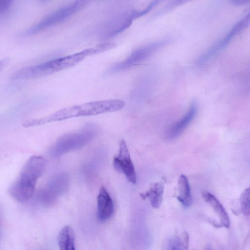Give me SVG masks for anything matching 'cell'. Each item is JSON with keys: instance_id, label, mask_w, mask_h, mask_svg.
I'll use <instances>...</instances> for the list:
<instances>
[{"instance_id": "1", "label": "cell", "mask_w": 250, "mask_h": 250, "mask_svg": "<svg viewBox=\"0 0 250 250\" xmlns=\"http://www.w3.org/2000/svg\"><path fill=\"white\" fill-rule=\"evenodd\" d=\"M125 104L124 101L120 99H109L74 105L64 107L42 118L26 120L22 123V126L29 127L75 117L117 111L123 108Z\"/></svg>"}, {"instance_id": "2", "label": "cell", "mask_w": 250, "mask_h": 250, "mask_svg": "<svg viewBox=\"0 0 250 250\" xmlns=\"http://www.w3.org/2000/svg\"><path fill=\"white\" fill-rule=\"evenodd\" d=\"M46 165L41 156H33L25 163L20 175L10 187L9 192L16 200L25 202L33 196L38 179L42 174Z\"/></svg>"}, {"instance_id": "3", "label": "cell", "mask_w": 250, "mask_h": 250, "mask_svg": "<svg viewBox=\"0 0 250 250\" xmlns=\"http://www.w3.org/2000/svg\"><path fill=\"white\" fill-rule=\"evenodd\" d=\"M82 60V55L79 52L76 53L40 64L23 68L15 72L12 75V79L28 80L42 77L71 67Z\"/></svg>"}, {"instance_id": "4", "label": "cell", "mask_w": 250, "mask_h": 250, "mask_svg": "<svg viewBox=\"0 0 250 250\" xmlns=\"http://www.w3.org/2000/svg\"><path fill=\"white\" fill-rule=\"evenodd\" d=\"M98 127L88 124L79 131L63 135L59 138L52 146L51 153L58 155L63 152L77 149L84 146L97 134Z\"/></svg>"}, {"instance_id": "5", "label": "cell", "mask_w": 250, "mask_h": 250, "mask_svg": "<svg viewBox=\"0 0 250 250\" xmlns=\"http://www.w3.org/2000/svg\"><path fill=\"white\" fill-rule=\"evenodd\" d=\"M90 1L91 0H76L46 16L26 30L24 34L26 35L35 34L60 23L83 9Z\"/></svg>"}, {"instance_id": "6", "label": "cell", "mask_w": 250, "mask_h": 250, "mask_svg": "<svg viewBox=\"0 0 250 250\" xmlns=\"http://www.w3.org/2000/svg\"><path fill=\"white\" fill-rule=\"evenodd\" d=\"M170 41L169 39H164L135 50L125 60L113 65L110 68L109 72L113 73L123 71L141 63L158 50L168 44Z\"/></svg>"}, {"instance_id": "7", "label": "cell", "mask_w": 250, "mask_h": 250, "mask_svg": "<svg viewBox=\"0 0 250 250\" xmlns=\"http://www.w3.org/2000/svg\"><path fill=\"white\" fill-rule=\"evenodd\" d=\"M250 21V16L249 14H248L235 23L223 38L201 55L197 60L196 63L198 65L204 64L224 50L233 38L239 35L249 26Z\"/></svg>"}, {"instance_id": "8", "label": "cell", "mask_w": 250, "mask_h": 250, "mask_svg": "<svg viewBox=\"0 0 250 250\" xmlns=\"http://www.w3.org/2000/svg\"><path fill=\"white\" fill-rule=\"evenodd\" d=\"M113 165L115 169L123 173L127 180L134 184L136 182V173L125 142L122 140L119 145L118 153L114 156Z\"/></svg>"}, {"instance_id": "9", "label": "cell", "mask_w": 250, "mask_h": 250, "mask_svg": "<svg viewBox=\"0 0 250 250\" xmlns=\"http://www.w3.org/2000/svg\"><path fill=\"white\" fill-rule=\"evenodd\" d=\"M97 218L99 222H104L109 219L114 213V204L111 197L102 186L97 197Z\"/></svg>"}, {"instance_id": "10", "label": "cell", "mask_w": 250, "mask_h": 250, "mask_svg": "<svg viewBox=\"0 0 250 250\" xmlns=\"http://www.w3.org/2000/svg\"><path fill=\"white\" fill-rule=\"evenodd\" d=\"M197 112V104L192 103L185 114L169 129L166 134L167 138L172 140L178 137L193 121Z\"/></svg>"}, {"instance_id": "11", "label": "cell", "mask_w": 250, "mask_h": 250, "mask_svg": "<svg viewBox=\"0 0 250 250\" xmlns=\"http://www.w3.org/2000/svg\"><path fill=\"white\" fill-rule=\"evenodd\" d=\"M202 196L205 202L211 207L218 215L221 225L226 228H229L230 225L229 218L220 202L214 195L208 191L203 192Z\"/></svg>"}, {"instance_id": "12", "label": "cell", "mask_w": 250, "mask_h": 250, "mask_svg": "<svg viewBox=\"0 0 250 250\" xmlns=\"http://www.w3.org/2000/svg\"><path fill=\"white\" fill-rule=\"evenodd\" d=\"M164 189L162 182H155L150 186L146 192L140 193V196L144 200L148 199L151 206L154 208H158L163 201Z\"/></svg>"}, {"instance_id": "13", "label": "cell", "mask_w": 250, "mask_h": 250, "mask_svg": "<svg viewBox=\"0 0 250 250\" xmlns=\"http://www.w3.org/2000/svg\"><path fill=\"white\" fill-rule=\"evenodd\" d=\"M178 195L177 200L186 207H189L192 202L190 188L186 175H181L178 180Z\"/></svg>"}, {"instance_id": "14", "label": "cell", "mask_w": 250, "mask_h": 250, "mask_svg": "<svg viewBox=\"0 0 250 250\" xmlns=\"http://www.w3.org/2000/svg\"><path fill=\"white\" fill-rule=\"evenodd\" d=\"M75 235L72 228L65 226L58 236V245L61 250H75Z\"/></svg>"}, {"instance_id": "15", "label": "cell", "mask_w": 250, "mask_h": 250, "mask_svg": "<svg viewBox=\"0 0 250 250\" xmlns=\"http://www.w3.org/2000/svg\"><path fill=\"white\" fill-rule=\"evenodd\" d=\"M189 237L188 233L185 231L180 235L174 237L170 240L169 243L170 249H188Z\"/></svg>"}, {"instance_id": "16", "label": "cell", "mask_w": 250, "mask_h": 250, "mask_svg": "<svg viewBox=\"0 0 250 250\" xmlns=\"http://www.w3.org/2000/svg\"><path fill=\"white\" fill-rule=\"evenodd\" d=\"M240 210L246 216L250 214V188H246L240 197Z\"/></svg>"}, {"instance_id": "17", "label": "cell", "mask_w": 250, "mask_h": 250, "mask_svg": "<svg viewBox=\"0 0 250 250\" xmlns=\"http://www.w3.org/2000/svg\"><path fill=\"white\" fill-rule=\"evenodd\" d=\"M190 0H171L163 7L157 14L161 15L165 14Z\"/></svg>"}, {"instance_id": "18", "label": "cell", "mask_w": 250, "mask_h": 250, "mask_svg": "<svg viewBox=\"0 0 250 250\" xmlns=\"http://www.w3.org/2000/svg\"><path fill=\"white\" fill-rule=\"evenodd\" d=\"M13 0H0V14L6 11L11 5Z\"/></svg>"}, {"instance_id": "19", "label": "cell", "mask_w": 250, "mask_h": 250, "mask_svg": "<svg viewBox=\"0 0 250 250\" xmlns=\"http://www.w3.org/2000/svg\"><path fill=\"white\" fill-rule=\"evenodd\" d=\"M250 0H230L231 3L235 6H242L248 3Z\"/></svg>"}, {"instance_id": "20", "label": "cell", "mask_w": 250, "mask_h": 250, "mask_svg": "<svg viewBox=\"0 0 250 250\" xmlns=\"http://www.w3.org/2000/svg\"><path fill=\"white\" fill-rule=\"evenodd\" d=\"M164 0H153L147 6L149 10H151L154 6Z\"/></svg>"}, {"instance_id": "21", "label": "cell", "mask_w": 250, "mask_h": 250, "mask_svg": "<svg viewBox=\"0 0 250 250\" xmlns=\"http://www.w3.org/2000/svg\"><path fill=\"white\" fill-rule=\"evenodd\" d=\"M8 62V58H4L0 61V72L4 68Z\"/></svg>"}, {"instance_id": "22", "label": "cell", "mask_w": 250, "mask_h": 250, "mask_svg": "<svg viewBox=\"0 0 250 250\" xmlns=\"http://www.w3.org/2000/svg\"><path fill=\"white\" fill-rule=\"evenodd\" d=\"M1 225H0V239L1 237Z\"/></svg>"}]
</instances>
